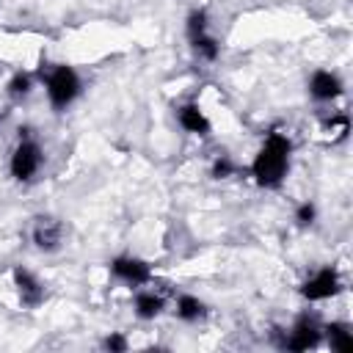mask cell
I'll use <instances>...</instances> for the list:
<instances>
[{
    "instance_id": "cell-1",
    "label": "cell",
    "mask_w": 353,
    "mask_h": 353,
    "mask_svg": "<svg viewBox=\"0 0 353 353\" xmlns=\"http://www.w3.org/2000/svg\"><path fill=\"white\" fill-rule=\"evenodd\" d=\"M290 152H292V143L281 132H270L262 141L251 163V174L259 188H279L284 182L287 168H290Z\"/></svg>"
},
{
    "instance_id": "cell-2",
    "label": "cell",
    "mask_w": 353,
    "mask_h": 353,
    "mask_svg": "<svg viewBox=\"0 0 353 353\" xmlns=\"http://www.w3.org/2000/svg\"><path fill=\"white\" fill-rule=\"evenodd\" d=\"M44 88H47V99L55 110H66L83 91V83L77 77V72L66 63H58L47 72V80H44Z\"/></svg>"
},
{
    "instance_id": "cell-3",
    "label": "cell",
    "mask_w": 353,
    "mask_h": 353,
    "mask_svg": "<svg viewBox=\"0 0 353 353\" xmlns=\"http://www.w3.org/2000/svg\"><path fill=\"white\" fill-rule=\"evenodd\" d=\"M30 130H19V143L14 146L11 152V160H8V168H11V176L19 179V182H30L41 163H44V154H41V146L36 138L28 135Z\"/></svg>"
},
{
    "instance_id": "cell-4",
    "label": "cell",
    "mask_w": 353,
    "mask_h": 353,
    "mask_svg": "<svg viewBox=\"0 0 353 353\" xmlns=\"http://www.w3.org/2000/svg\"><path fill=\"white\" fill-rule=\"evenodd\" d=\"M339 290H342V279H339L336 268L325 265V268H320L314 276H309V279L303 281L301 295H303L306 301H328V298H334Z\"/></svg>"
},
{
    "instance_id": "cell-5",
    "label": "cell",
    "mask_w": 353,
    "mask_h": 353,
    "mask_svg": "<svg viewBox=\"0 0 353 353\" xmlns=\"http://www.w3.org/2000/svg\"><path fill=\"white\" fill-rule=\"evenodd\" d=\"M320 323H317V317H312V314H301L298 320H295V325L290 328V334H287V339H284V347L287 350H312V347H317L320 345Z\"/></svg>"
},
{
    "instance_id": "cell-6",
    "label": "cell",
    "mask_w": 353,
    "mask_h": 353,
    "mask_svg": "<svg viewBox=\"0 0 353 353\" xmlns=\"http://www.w3.org/2000/svg\"><path fill=\"white\" fill-rule=\"evenodd\" d=\"M110 276L130 287H141V284H149L152 268H149V262H143L138 256H116L110 262Z\"/></svg>"
},
{
    "instance_id": "cell-7",
    "label": "cell",
    "mask_w": 353,
    "mask_h": 353,
    "mask_svg": "<svg viewBox=\"0 0 353 353\" xmlns=\"http://www.w3.org/2000/svg\"><path fill=\"white\" fill-rule=\"evenodd\" d=\"M30 237H33V245L39 251H47V254L58 251L61 243H63V223L58 218H52V215H39L36 223H33Z\"/></svg>"
},
{
    "instance_id": "cell-8",
    "label": "cell",
    "mask_w": 353,
    "mask_h": 353,
    "mask_svg": "<svg viewBox=\"0 0 353 353\" xmlns=\"http://www.w3.org/2000/svg\"><path fill=\"white\" fill-rule=\"evenodd\" d=\"M14 287H17V295H19L22 306H28V309L41 306V301L47 298L44 284H41L28 268H17V270H14Z\"/></svg>"
},
{
    "instance_id": "cell-9",
    "label": "cell",
    "mask_w": 353,
    "mask_h": 353,
    "mask_svg": "<svg viewBox=\"0 0 353 353\" xmlns=\"http://www.w3.org/2000/svg\"><path fill=\"white\" fill-rule=\"evenodd\" d=\"M309 94H312L317 102H331V99H336V97L342 94V80H339V74H334V72H328V69L312 72V77H309Z\"/></svg>"
},
{
    "instance_id": "cell-10",
    "label": "cell",
    "mask_w": 353,
    "mask_h": 353,
    "mask_svg": "<svg viewBox=\"0 0 353 353\" xmlns=\"http://www.w3.org/2000/svg\"><path fill=\"white\" fill-rule=\"evenodd\" d=\"M176 121H179V127L182 130H188V132H193V135H207L210 132V119L201 113V108L199 105H193V102H188V105H182V108H176Z\"/></svg>"
},
{
    "instance_id": "cell-11",
    "label": "cell",
    "mask_w": 353,
    "mask_h": 353,
    "mask_svg": "<svg viewBox=\"0 0 353 353\" xmlns=\"http://www.w3.org/2000/svg\"><path fill=\"white\" fill-rule=\"evenodd\" d=\"M163 309H165L163 295H157V292H152V290H141V292L135 295V314H138L141 320H154V317L163 314Z\"/></svg>"
},
{
    "instance_id": "cell-12",
    "label": "cell",
    "mask_w": 353,
    "mask_h": 353,
    "mask_svg": "<svg viewBox=\"0 0 353 353\" xmlns=\"http://www.w3.org/2000/svg\"><path fill=\"white\" fill-rule=\"evenodd\" d=\"M176 317L182 320V323H199V320H204L207 317V306H204V301H199L196 295H179L176 298Z\"/></svg>"
},
{
    "instance_id": "cell-13",
    "label": "cell",
    "mask_w": 353,
    "mask_h": 353,
    "mask_svg": "<svg viewBox=\"0 0 353 353\" xmlns=\"http://www.w3.org/2000/svg\"><path fill=\"white\" fill-rule=\"evenodd\" d=\"M325 339H328L331 350H336V353H350L353 350V334H350V328L345 323L325 325Z\"/></svg>"
},
{
    "instance_id": "cell-14",
    "label": "cell",
    "mask_w": 353,
    "mask_h": 353,
    "mask_svg": "<svg viewBox=\"0 0 353 353\" xmlns=\"http://www.w3.org/2000/svg\"><path fill=\"white\" fill-rule=\"evenodd\" d=\"M190 47H193V52H196L201 61H215V58L221 55V44H218V39H215L212 33H201V36L190 39Z\"/></svg>"
},
{
    "instance_id": "cell-15",
    "label": "cell",
    "mask_w": 353,
    "mask_h": 353,
    "mask_svg": "<svg viewBox=\"0 0 353 353\" xmlns=\"http://www.w3.org/2000/svg\"><path fill=\"white\" fill-rule=\"evenodd\" d=\"M30 88H33V77H30L28 72H17V74L8 80L6 94H8L14 102H22V99L30 94Z\"/></svg>"
},
{
    "instance_id": "cell-16",
    "label": "cell",
    "mask_w": 353,
    "mask_h": 353,
    "mask_svg": "<svg viewBox=\"0 0 353 353\" xmlns=\"http://www.w3.org/2000/svg\"><path fill=\"white\" fill-rule=\"evenodd\" d=\"M185 30H188V41L196 39V36H201V33H210V28H207V11H204V8H193V11L188 14Z\"/></svg>"
},
{
    "instance_id": "cell-17",
    "label": "cell",
    "mask_w": 353,
    "mask_h": 353,
    "mask_svg": "<svg viewBox=\"0 0 353 353\" xmlns=\"http://www.w3.org/2000/svg\"><path fill=\"white\" fill-rule=\"evenodd\" d=\"M314 218H317V207H314L312 201H303V204H298V210H295V221H298L301 226H309V223H314Z\"/></svg>"
},
{
    "instance_id": "cell-18",
    "label": "cell",
    "mask_w": 353,
    "mask_h": 353,
    "mask_svg": "<svg viewBox=\"0 0 353 353\" xmlns=\"http://www.w3.org/2000/svg\"><path fill=\"white\" fill-rule=\"evenodd\" d=\"M234 174V163L229 160V157H218L215 163H212V176L215 179H226V176H232Z\"/></svg>"
},
{
    "instance_id": "cell-19",
    "label": "cell",
    "mask_w": 353,
    "mask_h": 353,
    "mask_svg": "<svg viewBox=\"0 0 353 353\" xmlns=\"http://www.w3.org/2000/svg\"><path fill=\"white\" fill-rule=\"evenodd\" d=\"M105 347L108 350H116V353H124L127 350V339L121 334H110V336H105Z\"/></svg>"
}]
</instances>
